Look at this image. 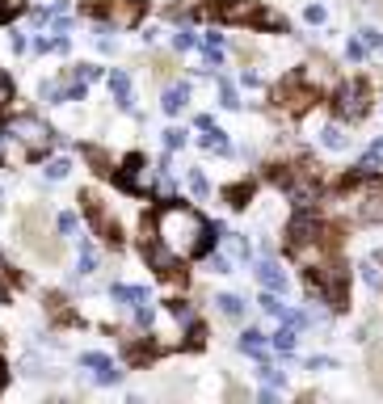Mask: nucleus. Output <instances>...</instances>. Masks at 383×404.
Masks as SVG:
<instances>
[{
    "label": "nucleus",
    "instance_id": "nucleus-1",
    "mask_svg": "<svg viewBox=\"0 0 383 404\" xmlns=\"http://www.w3.org/2000/svg\"><path fill=\"white\" fill-rule=\"evenodd\" d=\"M143 232H152L181 261L207 253V245H211V223L194 207H160L152 219H143Z\"/></svg>",
    "mask_w": 383,
    "mask_h": 404
},
{
    "label": "nucleus",
    "instance_id": "nucleus-2",
    "mask_svg": "<svg viewBox=\"0 0 383 404\" xmlns=\"http://www.w3.org/2000/svg\"><path fill=\"white\" fill-rule=\"evenodd\" d=\"M337 211H346L358 223H383V177L375 173H358L346 194L337 198Z\"/></svg>",
    "mask_w": 383,
    "mask_h": 404
},
{
    "label": "nucleus",
    "instance_id": "nucleus-3",
    "mask_svg": "<svg viewBox=\"0 0 383 404\" xmlns=\"http://www.w3.org/2000/svg\"><path fill=\"white\" fill-rule=\"evenodd\" d=\"M211 17L215 21H228V25H266V30H287V21L270 8H261L257 0H215L211 4Z\"/></svg>",
    "mask_w": 383,
    "mask_h": 404
},
{
    "label": "nucleus",
    "instance_id": "nucleus-4",
    "mask_svg": "<svg viewBox=\"0 0 383 404\" xmlns=\"http://www.w3.org/2000/svg\"><path fill=\"white\" fill-rule=\"evenodd\" d=\"M4 126H8V131H13L30 152H34V156H42V152L51 148V139H55V135H51V126H46L42 118H34V114H17V118H8Z\"/></svg>",
    "mask_w": 383,
    "mask_h": 404
},
{
    "label": "nucleus",
    "instance_id": "nucleus-5",
    "mask_svg": "<svg viewBox=\"0 0 383 404\" xmlns=\"http://www.w3.org/2000/svg\"><path fill=\"white\" fill-rule=\"evenodd\" d=\"M25 245L42 257V261H59L63 257V245L55 236H46V223H42V211H25Z\"/></svg>",
    "mask_w": 383,
    "mask_h": 404
},
{
    "label": "nucleus",
    "instance_id": "nucleus-6",
    "mask_svg": "<svg viewBox=\"0 0 383 404\" xmlns=\"http://www.w3.org/2000/svg\"><path fill=\"white\" fill-rule=\"evenodd\" d=\"M337 118H346V122H358L367 110H371V89L363 84V80H350V84H342L337 89Z\"/></svg>",
    "mask_w": 383,
    "mask_h": 404
},
{
    "label": "nucleus",
    "instance_id": "nucleus-7",
    "mask_svg": "<svg viewBox=\"0 0 383 404\" xmlns=\"http://www.w3.org/2000/svg\"><path fill=\"white\" fill-rule=\"evenodd\" d=\"M80 207H84L89 223L97 228V236H101V240H105L110 249H118V240H122V236H118V219H114V215L105 211V202H101L97 194H80Z\"/></svg>",
    "mask_w": 383,
    "mask_h": 404
},
{
    "label": "nucleus",
    "instance_id": "nucleus-8",
    "mask_svg": "<svg viewBox=\"0 0 383 404\" xmlns=\"http://www.w3.org/2000/svg\"><path fill=\"white\" fill-rule=\"evenodd\" d=\"M274 101H278V110H287V114H304V110L316 101V89H312L308 80H283V84L274 89Z\"/></svg>",
    "mask_w": 383,
    "mask_h": 404
},
{
    "label": "nucleus",
    "instance_id": "nucleus-9",
    "mask_svg": "<svg viewBox=\"0 0 383 404\" xmlns=\"http://www.w3.org/2000/svg\"><path fill=\"white\" fill-rule=\"evenodd\" d=\"M21 160H34V152H30V148H25L8 126H0V164H8V169H13V164H21Z\"/></svg>",
    "mask_w": 383,
    "mask_h": 404
},
{
    "label": "nucleus",
    "instance_id": "nucleus-10",
    "mask_svg": "<svg viewBox=\"0 0 383 404\" xmlns=\"http://www.w3.org/2000/svg\"><path fill=\"white\" fill-rule=\"evenodd\" d=\"M148 0H105V17H114L118 25H135L143 17Z\"/></svg>",
    "mask_w": 383,
    "mask_h": 404
},
{
    "label": "nucleus",
    "instance_id": "nucleus-11",
    "mask_svg": "<svg viewBox=\"0 0 383 404\" xmlns=\"http://www.w3.org/2000/svg\"><path fill=\"white\" fill-rule=\"evenodd\" d=\"M42 97L46 101H84V80L76 76L72 84H42Z\"/></svg>",
    "mask_w": 383,
    "mask_h": 404
},
{
    "label": "nucleus",
    "instance_id": "nucleus-12",
    "mask_svg": "<svg viewBox=\"0 0 383 404\" xmlns=\"http://www.w3.org/2000/svg\"><path fill=\"white\" fill-rule=\"evenodd\" d=\"M257 282L266 291H287V274L278 270V261H257Z\"/></svg>",
    "mask_w": 383,
    "mask_h": 404
},
{
    "label": "nucleus",
    "instance_id": "nucleus-13",
    "mask_svg": "<svg viewBox=\"0 0 383 404\" xmlns=\"http://www.w3.org/2000/svg\"><path fill=\"white\" fill-rule=\"evenodd\" d=\"M304 80L320 89V84H333L337 76H333V67H329V59H312V63H308V72H304Z\"/></svg>",
    "mask_w": 383,
    "mask_h": 404
},
{
    "label": "nucleus",
    "instance_id": "nucleus-14",
    "mask_svg": "<svg viewBox=\"0 0 383 404\" xmlns=\"http://www.w3.org/2000/svg\"><path fill=\"white\" fill-rule=\"evenodd\" d=\"M110 93H114V101L122 110H131V80H126V72H114L110 76Z\"/></svg>",
    "mask_w": 383,
    "mask_h": 404
},
{
    "label": "nucleus",
    "instance_id": "nucleus-15",
    "mask_svg": "<svg viewBox=\"0 0 383 404\" xmlns=\"http://www.w3.org/2000/svg\"><path fill=\"white\" fill-rule=\"evenodd\" d=\"M320 143L337 152V148H346V143H350V135H346V126H342V122H329V126L320 131Z\"/></svg>",
    "mask_w": 383,
    "mask_h": 404
},
{
    "label": "nucleus",
    "instance_id": "nucleus-16",
    "mask_svg": "<svg viewBox=\"0 0 383 404\" xmlns=\"http://www.w3.org/2000/svg\"><path fill=\"white\" fill-rule=\"evenodd\" d=\"M122 185H126V190H143V160H139V156L126 160V169H122Z\"/></svg>",
    "mask_w": 383,
    "mask_h": 404
},
{
    "label": "nucleus",
    "instance_id": "nucleus-17",
    "mask_svg": "<svg viewBox=\"0 0 383 404\" xmlns=\"http://www.w3.org/2000/svg\"><path fill=\"white\" fill-rule=\"evenodd\" d=\"M186 101H190V89L181 84V89H169L160 105H164V114H181V110H186Z\"/></svg>",
    "mask_w": 383,
    "mask_h": 404
},
{
    "label": "nucleus",
    "instance_id": "nucleus-18",
    "mask_svg": "<svg viewBox=\"0 0 383 404\" xmlns=\"http://www.w3.org/2000/svg\"><path fill=\"white\" fill-rule=\"evenodd\" d=\"M118 304H126V308H139V304H148V291H139V287H114L110 291Z\"/></svg>",
    "mask_w": 383,
    "mask_h": 404
},
{
    "label": "nucleus",
    "instance_id": "nucleus-19",
    "mask_svg": "<svg viewBox=\"0 0 383 404\" xmlns=\"http://www.w3.org/2000/svg\"><path fill=\"white\" fill-rule=\"evenodd\" d=\"M219 51H223V34H207V38H202V55H207V67H219Z\"/></svg>",
    "mask_w": 383,
    "mask_h": 404
},
{
    "label": "nucleus",
    "instance_id": "nucleus-20",
    "mask_svg": "<svg viewBox=\"0 0 383 404\" xmlns=\"http://www.w3.org/2000/svg\"><path fill=\"white\" fill-rule=\"evenodd\" d=\"M240 350L253 354V358H261V354H266V337H261L257 329H249V333H240Z\"/></svg>",
    "mask_w": 383,
    "mask_h": 404
},
{
    "label": "nucleus",
    "instance_id": "nucleus-21",
    "mask_svg": "<svg viewBox=\"0 0 383 404\" xmlns=\"http://www.w3.org/2000/svg\"><path fill=\"white\" fill-rule=\"evenodd\" d=\"M202 148H207V152H228L232 143H228V135H223L219 126H211V131L202 135Z\"/></svg>",
    "mask_w": 383,
    "mask_h": 404
},
{
    "label": "nucleus",
    "instance_id": "nucleus-22",
    "mask_svg": "<svg viewBox=\"0 0 383 404\" xmlns=\"http://www.w3.org/2000/svg\"><path fill=\"white\" fill-rule=\"evenodd\" d=\"M274 350H283V354L295 350V329H291V325H283V329L274 333Z\"/></svg>",
    "mask_w": 383,
    "mask_h": 404
},
{
    "label": "nucleus",
    "instance_id": "nucleus-23",
    "mask_svg": "<svg viewBox=\"0 0 383 404\" xmlns=\"http://www.w3.org/2000/svg\"><path fill=\"white\" fill-rule=\"evenodd\" d=\"M363 282L375 287V291H383V270L375 266V261H363Z\"/></svg>",
    "mask_w": 383,
    "mask_h": 404
},
{
    "label": "nucleus",
    "instance_id": "nucleus-24",
    "mask_svg": "<svg viewBox=\"0 0 383 404\" xmlns=\"http://www.w3.org/2000/svg\"><path fill=\"white\" fill-rule=\"evenodd\" d=\"M152 76L156 80H169L173 76V59L169 55H152Z\"/></svg>",
    "mask_w": 383,
    "mask_h": 404
},
{
    "label": "nucleus",
    "instance_id": "nucleus-25",
    "mask_svg": "<svg viewBox=\"0 0 383 404\" xmlns=\"http://www.w3.org/2000/svg\"><path fill=\"white\" fill-rule=\"evenodd\" d=\"M371 384H375V388H383V346H375V350H371Z\"/></svg>",
    "mask_w": 383,
    "mask_h": 404
},
{
    "label": "nucleus",
    "instance_id": "nucleus-26",
    "mask_svg": "<svg viewBox=\"0 0 383 404\" xmlns=\"http://www.w3.org/2000/svg\"><path fill=\"white\" fill-rule=\"evenodd\" d=\"M84 156L93 160V169H97L101 177H110V173H114V169H110V160H105V152H97V148H84Z\"/></svg>",
    "mask_w": 383,
    "mask_h": 404
},
{
    "label": "nucleus",
    "instance_id": "nucleus-27",
    "mask_svg": "<svg viewBox=\"0 0 383 404\" xmlns=\"http://www.w3.org/2000/svg\"><path fill=\"white\" fill-rule=\"evenodd\" d=\"M215 304H219V312H223V316H232V320H236V316H240V312H245V308H240V299H236V295H219V299H215Z\"/></svg>",
    "mask_w": 383,
    "mask_h": 404
},
{
    "label": "nucleus",
    "instance_id": "nucleus-28",
    "mask_svg": "<svg viewBox=\"0 0 383 404\" xmlns=\"http://www.w3.org/2000/svg\"><path fill=\"white\" fill-rule=\"evenodd\" d=\"M173 46H177V51H194V46H198L194 30H177V34H173Z\"/></svg>",
    "mask_w": 383,
    "mask_h": 404
},
{
    "label": "nucleus",
    "instance_id": "nucleus-29",
    "mask_svg": "<svg viewBox=\"0 0 383 404\" xmlns=\"http://www.w3.org/2000/svg\"><path fill=\"white\" fill-rule=\"evenodd\" d=\"M97 270V253H93V245H80V274H93Z\"/></svg>",
    "mask_w": 383,
    "mask_h": 404
},
{
    "label": "nucleus",
    "instance_id": "nucleus-30",
    "mask_svg": "<svg viewBox=\"0 0 383 404\" xmlns=\"http://www.w3.org/2000/svg\"><path fill=\"white\" fill-rule=\"evenodd\" d=\"M25 8V0H0V21H13Z\"/></svg>",
    "mask_w": 383,
    "mask_h": 404
},
{
    "label": "nucleus",
    "instance_id": "nucleus-31",
    "mask_svg": "<svg viewBox=\"0 0 383 404\" xmlns=\"http://www.w3.org/2000/svg\"><path fill=\"white\" fill-rule=\"evenodd\" d=\"M67 169H72L67 160H51V164H46V177H51V181H63V177H67Z\"/></svg>",
    "mask_w": 383,
    "mask_h": 404
},
{
    "label": "nucleus",
    "instance_id": "nucleus-32",
    "mask_svg": "<svg viewBox=\"0 0 383 404\" xmlns=\"http://www.w3.org/2000/svg\"><path fill=\"white\" fill-rule=\"evenodd\" d=\"M304 17H308V25H320L329 13H325V4H308V8H304Z\"/></svg>",
    "mask_w": 383,
    "mask_h": 404
},
{
    "label": "nucleus",
    "instance_id": "nucleus-33",
    "mask_svg": "<svg viewBox=\"0 0 383 404\" xmlns=\"http://www.w3.org/2000/svg\"><path fill=\"white\" fill-rule=\"evenodd\" d=\"M219 97H223V105H228V110H236V105H240V101H236V89H232L228 80H219Z\"/></svg>",
    "mask_w": 383,
    "mask_h": 404
},
{
    "label": "nucleus",
    "instance_id": "nucleus-34",
    "mask_svg": "<svg viewBox=\"0 0 383 404\" xmlns=\"http://www.w3.org/2000/svg\"><path fill=\"white\" fill-rule=\"evenodd\" d=\"M181 143H186V131L181 126H169L164 131V148H181Z\"/></svg>",
    "mask_w": 383,
    "mask_h": 404
},
{
    "label": "nucleus",
    "instance_id": "nucleus-35",
    "mask_svg": "<svg viewBox=\"0 0 383 404\" xmlns=\"http://www.w3.org/2000/svg\"><path fill=\"white\" fill-rule=\"evenodd\" d=\"M169 316H177V320H194L190 304H181V299H173V304H169Z\"/></svg>",
    "mask_w": 383,
    "mask_h": 404
},
{
    "label": "nucleus",
    "instance_id": "nucleus-36",
    "mask_svg": "<svg viewBox=\"0 0 383 404\" xmlns=\"http://www.w3.org/2000/svg\"><path fill=\"white\" fill-rule=\"evenodd\" d=\"M346 55H350L354 63H363V59H367V42H363V38H358V42H350V46H346Z\"/></svg>",
    "mask_w": 383,
    "mask_h": 404
},
{
    "label": "nucleus",
    "instance_id": "nucleus-37",
    "mask_svg": "<svg viewBox=\"0 0 383 404\" xmlns=\"http://www.w3.org/2000/svg\"><path fill=\"white\" fill-rule=\"evenodd\" d=\"M257 375H261V379H266L270 388H278V384H283V371H274V367H261Z\"/></svg>",
    "mask_w": 383,
    "mask_h": 404
},
{
    "label": "nucleus",
    "instance_id": "nucleus-38",
    "mask_svg": "<svg viewBox=\"0 0 383 404\" xmlns=\"http://www.w3.org/2000/svg\"><path fill=\"white\" fill-rule=\"evenodd\" d=\"M363 42H367V51H375V46H383V34L379 30H363Z\"/></svg>",
    "mask_w": 383,
    "mask_h": 404
},
{
    "label": "nucleus",
    "instance_id": "nucleus-39",
    "mask_svg": "<svg viewBox=\"0 0 383 404\" xmlns=\"http://www.w3.org/2000/svg\"><path fill=\"white\" fill-rule=\"evenodd\" d=\"M190 190H194V194H207V177H202V173H198V169H194V173H190Z\"/></svg>",
    "mask_w": 383,
    "mask_h": 404
},
{
    "label": "nucleus",
    "instance_id": "nucleus-40",
    "mask_svg": "<svg viewBox=\"0 0 383 404\" xmlns=\"http://www.w3.org/2000/svg\"><path fill=\"white\" fill-rule=\"evenodd\" d=\"M4 101H13V80L0 72V105H4Z\"/></svg>",
    "mask_w": 383,
    "mask_h": 404
},
{
    "label": "nucleus",
    "instance_id": "nucleus-41",
    "mask_svg": "<svg viewBox=\"0 0 383 404\" xmlns=\"http://www.w3.org/2000/svg\"><path fill=\"white\" fill-rule=\"evenodd\" d=\"M59 232H76V215H72V211L59 215Z\"/></svg>",
    "mask_w": 383,
    "mask_h": 404
},
{
    "label": "nucleus",
    "instance_id": "nucleus-42",
    "mask_svg": "<svg viewBox=\"0 0 383 404\" xmlns=\"http://www.w3.org/2000/svg\"><path fill=\"white\" fill-rule=\"evenodd\" d=\"M211 270H215V274H228V257H223V253H215V257H211Z\"/></svg>",
    "mask_w": 383,
    "mask_h": 404
},
{
    "label": "nucleus",
    "instance_id": "nucleus-43",
    "mask_svg": "<svg viewBox=\"0 0 383 404\" xmlns=\"http://www.w3.org/2000/svg\"><path fill=\"white\" fill-rule=\"evenodd\" d=\"M0 304H4V282H0Z\"/></svg>",
    "mask_w": 383,
    "mask_h": 404
},
{
    "label": "nucleus",
    "instance_id": "nucleus-44",
    "mask_svg": "<svg viewBox=\"0 0 383 404\" xmlns=\"http://www.w3.org/2000/svg\"><path fill=\"white\" fill-rule=\"evenodd\" d=\"M0 384H4V371H0Z\"/></svg>",
    "mask_w": 383,
    "mask_h": 404
}]
</instances>
